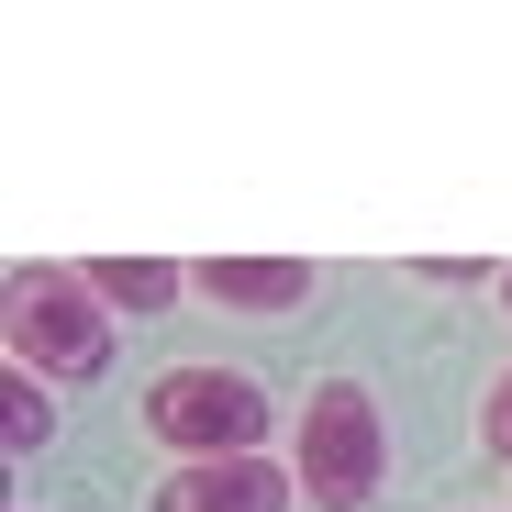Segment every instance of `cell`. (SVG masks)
<instances>
[{
  "mask_svg": "<svg viewBox=\"0 0 512 512\" xmlns=\"http://www.w3.org/2000/svg\"><path fill=\"white\" fill-rule=\"evenodd\" d=\"M379 468H390V435H379V401L357 379H323L301 401V446H290V479L312 512H368L379 501Z\"/></svg>",
  "mask_w": 512,
  "mask_h": 512,
  "instance_id": "7a4b0ae2",
  "label": "cell"
},
{
  "mask_svg": "<svg viewBox=\"0 0 512 512\" xmlns=\"http://www.w3.org/2000/svg\"><path fill=\"white\" fill-rule=\"evenodd\" d=\"M290 501H301V479L279 457H201L156 490V512H290Z\"/></svg>",
  "mask_w": 512,
  "mask_h": 512,
  "instance_id": "277c9868",
  "label": "cell"
},
{
  "mask_svg": "<svg viewBox=\"0 0 512 512\" xmlns=\"http://www.w3.org/2000/svg\"><path fill=\"white\" fill-rule=\"evenodd\" d=\"M0 334H12V368L67 379V390L112 368V301L78 268H45V256H23V268L0 279Z\"/></svg>",
  "mask_w": 512,
  "mask_h": 512,
  "instance_id": "6da1fadb",
  "label": "cell"
},
{
  "mask_svg": "<svg viewBox=\"0 0 512 512\" xmlns=\"http://www.w3.org/2000/svg\"><path fill=\"white\" fill-rule=\"evenodd\" d=\"M479 446H490V457H512V368L490 379V412H479Z\"/></svg>",
  "mask_w": 512,
  "mask_h": 512,
  "instance_id": "ba28073f",
  "label": "cell"
},
{
  "mask_svg": "<svg viewBox=\"0 0 512 512\" xmlns=\"http://www.w3.org/2000/svg\"><path fill=\"white\" fill-rule=\"evenodd\" d=\"M78 279H90L112 312H167V301H179V279L190 268H167V256H90V268H78Z\"/></svg>",
  "mask_w": 512,
  "mask_h": 512,
  "instance_id": "8992f818",
  "label": "cell"
},
{
  "mask_svg": "<svg viewBox=\"0 0 512 512\" xmlns=\"http://www.w3.org/2000/svg\"><path fill=\"white\" fill-rule=\"evenodd\" d=\"M501 301H512V279H501Z\"/></svg>",
  "mask_w": 512,
  "mask_h": 512,
  "instance_id": "9c48e42d",
  "label": "cell"
},
{
  "mask_svg": "<svg viewBox=\"0 0 512 512\" xmlns=\"http://www.w3.org/2000/svg\"><path fill=\"white\" fill-rule=\"evenodd\" d=\"M0 412H12V423H0V435H12V457H34V446H45V379H34V368H12Z\"/></svg>",
  "mask_w": 512,
  "mask_h": 512,
  "instance_id": "52a82bcc",
  "label": "cell"
},
{
  "mask_svg": "<svg viewBox=\"0 0 512 512\" xmlns=\"http://www.w3.org/2000/svg\"><path fill=\"white\" fill-rule=\"evenodd\" d=\"M223 312H268V323H290L301 301H312V256H212V268H190Z\"/></svg>",
  "mask_w": 512,
  "mask_h": 512,
  "instance_id": "5b68a950",
  "label": "cell"
},
{
  "mask_svg": "<svg viewBox=\"0 0 512 512\" xmlns=\"http://www.w3.org/2000/svg\"><path fill=\"white\" fill-rule=\"evenodd\" d=\"M145 435L201 468V457H256V435H268V390H256L245 368H156L145 379Z\"/></svg>",
  "mask_w": 512,
  "mask_h": 512,
  "instance_id": "3957f363",
  "label": "cell"
}]
</instances>
